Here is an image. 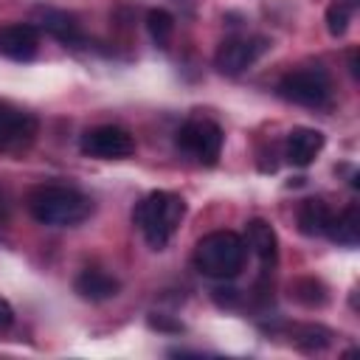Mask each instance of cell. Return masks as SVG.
I'll return each instance as SVG.
<instances>
[{"instance_id": "obj_1", "label": "cell", "mask_w": 360, "mask_h": 360, "mask_svg": "<svg viewBox=\"0 0 360 360\" xmlns=\"http://www.w3.org/2000/svg\"><path fill=\"white\" fill-rule=\"evenodd\" d=\"M28 214L51 228H73L84 222L93 211L90 197H84L73 186H59V183H42L34 186L25 197Z\"/></svg>"}, {"instance_id": "obj_2", "label": "cell", "mask_w": 360, "mask_h": 360, "mask_svg": "<svg viewBox=\"0 0 360 360\" xmlns=\"http://www.w3.org/2000/svg\"><path fill=\"white\" fill-rule=\"evenodd\" d=\"M183 217H186V200L174 191H149L132 211V219L152 250H163L169 245Z\"/></svg>"}, {"instance_id": "obj_3", "label": "cell", "mask_w": 360, "mask_h": 360, "mask_svg": "<svg viewBox=\"0 0 360 360\" xmlns=\"http://www.w3.org/2000/svg\"><path fill=\"white\" fill-rule=\"evenodd\" d=\"M245 264V239L233 231H211L194 248V267L208 276L228 281L239 276Z\"/></svg>"}, {"instance_id": "obj_4", "label": "cell", "mask_w": 360, "mask_h": 360, "mask_svg": "<svg viewBox=\"0 0 360 360\" xmlns=\"http://www.w3.org/2000/svg\"><path fill=\"white\" fill-rule=\"evenodd\" d=\"M278 96L292 104H301V107H323L332 96L329 73L321 65H307V68L290 70L278 82Z\"/></svg>"}, {"instance_id": "obj_5", "label": "cell", "mask_w": 360, "mask_h": 360, "mask_svg": "<svg viewBox=\"0 0 360 360\" xmlns=\"http://www.w3.org/2000/svg\"><path fill=\"white\" fill-rule=\"evenodd\" d=\"M177 146L188 152L194 160L214 166L222 152V129L208 118H191L177 132Z\"/></svg>"}, {"instance_id": "obj_6", "label": "cell", "mask_w": 360, "mask_h": 360, "mask_svg": "<svg viewBox=\"0 0 360 360\" xmlns=\"http://www.w3.org/2000/svg\"><path fill=\"white\" fill-rule=\"evenodd\" d=\"M79 149L96 160H121V158H129L135 152V138L121 127L101 124V127H93L82 135Z\"/></svg>"}, {"instance_id": "obj_7", "label": "cell", "mask_w": 360, "mask_h": 360, "mask_svg": "<svg viewBox=\"0 0 360 360\" xmlns=\"http://www.w3.org/2000/svg\"><path fill=\"white\" fill-rule=\"evenodd\" d=\"M267 39L264 37H231L225 39L217 53H214V65L219 73L225 76H239L242 70H248L264 51H267Z\"/></svg>"}, {"instance_id": "obj_8", "label": "cell", "mask_w": 360, "mask_h": 360, "mask_svg": "<svg viewBox=\"0 0 360 360\" xmlns=\"http://www.w3.org/2000/svg\"><path fill=\"white\" fill-rule=\"evenodd\" d=\"M37 135V121L22 112L14 110L8 104H0V149H22L34 141Z\"/></svg>"}, {"instance_id": "obj_9", "label": "cell", "mask_w": 360, "mask_h": 360, "mask_svg": "<svg viewBox=\"0 0 360 360\" xmlns=\"http://www.w3.org/2000/svg\"><path fill=\"white\" fill-rule=\"evenodd\" d=\"M31 22L34 28L51 34L53 39L65 42V45H76L82 39V28L76 22L73 14L62 11V8H53V6H37L34 14H31Z\"/></svg>"}, {"instance_id": "obj_10", "label": "cell", "mask_w": 360, "mask_h": 360, "mask_svg": "<svg viewBox=\"0 0 360 360\" xmlns=\"http://www.w3.org/2000/svg\"><path fill=\"white\" fill-rule=\"evenodd\" d=\"M39 37L37 28L28 22H14L0 31V53H6L14 62H31L37 56Z\"/></svg>"}, {"instance_id": "obj_11", "label": "cell", "mask_w": 360, "mask_h": 360, "mask_svg": "<svg viewBox=\"0 0 360 360\" xmlns=\"http://www.w3.org/2000/svg\"><path fill=\"white\" fill-rule=\"evenodd\" d=\"M323 132L315 127H292L287 132V160L292 166H309L323 149Z\"/></svg>"}, {"instance_id": "obj_12", "label": "cell", "mask_w": 360, "mask_h": 360, "mask_svg": "<svg viewBox=\"0 0 360 360\" xmlns=\"http://www.w3.org/2000/svg\"><path fill=\"white\" fill-rule=\"evenodd\" d=\"M245 239H248V248L253 250V256L262 264H273L276 262V256H278V236H276V228L267 219H250Z\"/></svg>"}, {"instance_id": "obj_13", "label": "cell", "mask_w": 360, "mask_h": 360, "mask_svg": "<svg viewBox=\"0 0 360 360\" xmlns=\"http://www.w3.org/2000/svg\"><path fill=\"white\" fill-rule=\"evenodd\" d=\"M73 287L84 301H107V298L118 295V290H121V284L101 270H82L76 276Z\"/></svg>"}, {"instance_id": "obj_14", "label": "cell", "mask_w": 360, "mask_h": 360, "mask_svg": "<svg viewBox=\"0 0 360 360\" xmlns=\"http://www.w3.org/2000/svg\"><path fill=\"white\" fill-rule=\"evenodd\" d=\"M332 222V211L323 200L312 197V200H304L301 208H298V231L304 236H326V228Z\"/></svg>"}, {"instance_id": "obj_15", "label": "cell", "mask_w": 360, "mask_h": 360, "mask_svg": "<svg viewBox=\"0 0 360 360\" xmlns=\"http://www.w3.org/2000/svg\"><path fill=\"white\" fill-rule=\"evenodd\" d=\"M326 236L335 245H343V248H354L360 242V208H357V202H352L338 217L332 214V222L326 228Z\"/></svg>"}, {"instance_id": "obj_16", "label": "cell", "mask_w": 360, "mask_h": 360, "mask_svg": "<svg viewBox=\"0 0 360 360\" xmlns=\"http://www.w3.org/2000/svg\"><path fill=\"white\" fill-rule=\"evenodd\" d=\"M357 6H360V0H332L329 8H326V31L332 37H343L354 11H357Z\"/></svg>"}, {"instance_id": "obj_17", "label": "cell", "mask_w": 360, "mask_h": 360, "mask_svg": "<svg viewBox=\"0 0 360 360\" xmlns=\"http://www.w3.org/2000/svg\"><path fill=\"white\" fill-rule=\"evenodd\" d=\"M146 28H149V37H152L160 48H166L169 39H172V34H174V17H172L166 8H152V11L146 14Z\"/></svg>"}, {"instance_id": "obj_18", "label": "cell", "mask_w": 360, "mask_h": 360, "mask_svg": "<svg viewBox=\"0 0 360 360\" xmlns=\"http://www.w3.org/2000/svg\"><path fill=\"white\" fill-rule=\"evenodd\" d=\"M290 292H292L295 301H301V304H307V307H321V304L326 301V290H323V284L315 281V278H298V281L290 287Z\"/></svg>"}, {"instance_id": "obj_19", "label": "cell", "mask_w": 360, "mask_h": 360, "mask_svg": "<svg viewBox=\"0 0 360 360\" xmlns=\"http://www.w3.org/2000/svg\"><path fill=\"white\" fill-rule=\"evenodd\" d=\"M295 343L301 349H307V352H321V349H326L332 343V332L323 329V326H301L295 332Z\"/></svg>"}, {"instance_id": "obj_20", "label": "cell", "mask_w": 360, "mask_h": 360, "mask_svg": "<svg viewBox=\"0 0 360 360\" xmlns=\"http://www.w3.org/2000/svg\"><path fill=\"white\" fill-rule=\"evenodd\" d=\"M11 323H14V309L6 298H0V332H6Z\"/></svg>"}]
</instances>
